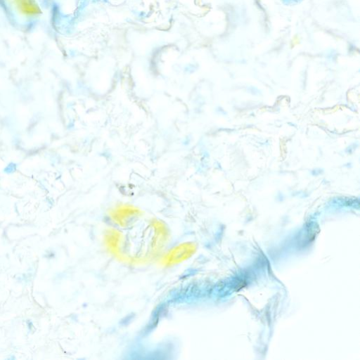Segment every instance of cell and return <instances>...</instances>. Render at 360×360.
I'll return each mask as SVG.
<instances>
[{
  "mask_svg": "<svg viewBox=\"0 0 360 360\" xmlns=\"http://www.w3.org/2000/svg\"><path fill=\"white\" fill-rule=\"evenodd\" d=\"M193 248L188 244H184L175 248L167 257V262L169 264L180 262L191 254Z\"/></svg>",
  "mask_w": 360,
  "mask_h": 360,
  "instance_id": "obj_1",
  "label": "cell"
}]
</instances>
